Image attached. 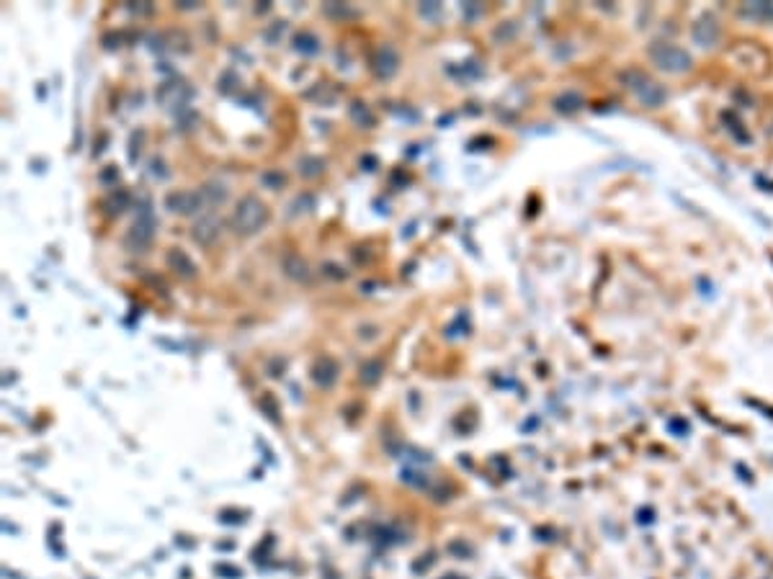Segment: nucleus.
I'll return each mask as SVG.
<instances>
[{
  "mask_svg": "<svg viewBox=\"0 0 773 579\" xmlns=\"http://www.w3.org/2000/svg\"><path fill=\"white\" fill-rule=\"evenodd\" d=\"M397 64H400V57L397 52L392 50L390 44H382L379 50H376L374 59H371V67H374V72L379 75V78H392L395 72H397Z\"/></svg>",
  "mask_w": 773,
  "mask_h": 579,
  "instance_id": "7ed1b4c3",
  "label": "nucleus"
},
{
  "mask_svg": "<svg viewBox=\"0 0 773 579\" xmlns=\"http://www.w3.org/2000/svg\"><path fill=\"white\" fill-rule=\"evenodd\" d=\"M165 204H168V209H171L173 214H193V212H201V206H206L204 201V193H196V191H176V193H168V198H165Z\"/></svg>",
  "mask_w": 773,
  "mask_h": 579,
  "instance_id": "f03ea898",
  "label": "nucleus"
},
{
  "mask_svg": "<svg viewBox=\"0 0 773 579\" xmlns=\"http://www.w3.org/2000/svg\"><path fill=\"white\" fill-rule=\"evenodd\" d=\"M284 265H286V268H289V273H291V276H294V278H307V268H305V263H302V260H297V263H294V265H291V263L286 260Z\"/></svg>",
  "mask_w": 773,
  "mask_h": 579,
  "instance_id": "6e6552de",
  "label": "nucleus"
},
{
  "mask_svg": "<svg viewBox=\"0 0 773 579\" xmlns=\"http://www.w3.org/2000/svg\"><path fill=\"white\" fill-rule=\"evenodd\" d=\"M297 50L307 52V55H315V52H317L320 47H317V42H315V36H310V34H299V36H297Z\"/></svg>",
  "mask_w": 773,
  "mask_h": 579,
  "instance_id": "0eeeda50",
  "label": "nucleus"
},
{
  "mask_svg": "<svg viewBox=\"0 0 773 579\" xmlns=\"http://www.w3.org/2000/svg\"><path fill=\"white\" fill-rule=\"evenodd\" d=\"M168 263H171V268H176L178 273L184 278H191L193 273H196V265L191 263V258L184 253V250H171V255H168Z\"/></svg>",
  "mask_w": 773,
  "mask_h": 579,
  "instance_id": "423d86ee",
  "label": "nucleus"
},
{
  "mask_svg": "<svg viewBox=\"0 0 773 579\" xmlns=\"http://www.w3.org/2000/svg\"><path fill=\"white\" fill-rule=\"evenodd\" d=\"M269 222V209L258 196H242L232 212V229L237 234H256Z\"/></svg>",
  "mask_w": 773,
  "mask_h": 579,
  "instance_id": "f257e3e1",
  "label": "nucleus"
},
{
  "mask_svg": "<svg viewBox=\"0 0 773 579\" xmlns=\"http://www.w3.org/2000/svg\"><path fill=\"white\" fill-rule=\"evenodd\" d=\"M152 229H155V224H152V219L147 217V212H142L140 214V219H137L135 224H132V229H129L127 245L132 250H142L145 245L152 240Z\"/></svg>",
  "mask_w": 773,
  "mask_h": 579,
  "instance_id": "20e7f679",
  "label": "nucleus"
},
{
  "mask_svg": "<svg viewBox=\"0 0 773 579\" xmlns=\"http://www.w3.org/2000/svg\"><path fill=\"white\" fill-rule=\"evenodd\" d=\"M191 237L199 245H212L217 237H220V219L217 217H212V214H206V217H201L196 224H193L191 229Z\"/></svg>",
  "mask_w": 773,
  "mask_h": 579,
  "instance_id": "39448f33",
  "label": "nucleus"
}]
</instances>
